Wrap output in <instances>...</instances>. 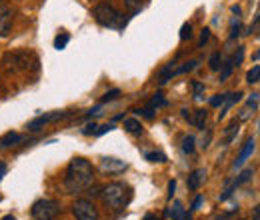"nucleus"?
<instances>
[{
    "label": "nucleus",
    "mask_w": 260,
    "mask_h": 220,
    "mask_svg": "<svg viewBox=\"0 0 260 220\" xmlns=\"http://www.w3.org/2000/svg\"><path fill=\"white\" fill-rule=\"evenodd\" d=\"M94 184V168L88 160L84 158H74L64 174V186L68 192L76 194L82 190H88Z\"/></svg>",
    "instance_id": "nucleus-1"
},
{
    "label": "nucleus",
    "mask_w": 260,
    "mask_h": 220,
    "mask_svg": "<svg viewBox=\"0 0 260 220\" xmlns=\"http://www.w3.org/2000/svg\"><path fill=\"white\" fill-rule=\"evenodd\" d=\"M100 196L104 206H108L110 210H122L132 200V188L124 182H110L108 186L100 190Z\"/></svg>",
    "instance_id": "nucleus-2"
},
{
    "label": "nucleus",
    "mask_w": 260,
    "mask_h": 220,
    "mask_svg": "<svg viewBox=\"0 0 260 220\" xmlns=\"http://www.w3.org/2000/svg\"><path fill=\"white\" fill-rule=\"evenodd\" d=\"M30 214H32V220H56L60 214V204L50 198L36 200L32 204Z\"/></svg>",
    "instance_id": "nucleus-3"
},
{
    "label": "nucleus",
    "mask_w": 260,
    "mask_h": 220,
    "mask_svg": "<svg viewBox=\"0 0 260 220\" xmlns=\"http://www.w3.org/2000/svg\"><path fill=\"white\" fill-rule=\"evenodd\" d=\"M92 16H94V20H96L98 24H102V26H110V28L120 26V20H122L120 12H118L112 4H106V2L94 6Z\"/></svg>",
    "instance_id": "nucleus-4"
},
{
    "label": "nucleus",
    "mask_w": 260,
    "mask_h": 220,
    "mask_svg": "<svg viewBox=\"0 0 260 220\" xmlns=\"http://www.w3.org/2000/svg\"><path fill=\"white\" fill-rule=\"evenodd\" d=\"M30 58H32V54L26 52V50L8 52V54L4 56L6 70H8V72H22V70H28V68H30Z\"/></svg>",
    "instance_id": "nucleus-5"
},
{
    "label": "nucleus",
    "mask_w": 260,
    "mask_h": 220,
    "mask_svg": "<svg viewBox=\"0 0 260 220\" xmlns=\"http://www.w3.org/2000/svg\"><path fill=\"white\" fill-rule=\"evenodd\" d=\"M72 212H74L76 220H98L96 206L88 198H78L72 204Z\"/></svg>",
    "instance_id": "nucleus-6"
},
{
    "label": "nucleus",
    "mask_w": 260,
    "mask_h": 220,
    "mask_svg": "<svg viewBox=\"0 0 260 220\" xmlns=\"http://www.w3.org/2000/svg\"><path fill=\"white\" fill-rule=\"evenodd\" d=\"M66 116H70V112H54V114H44V116H38V118H34L32 122H28V130H40V128H44V126L48 124V122H54V120H62Z\"/></svg>",
    "instance_id": "nucleus-7"
},
{
    "label": "nucleus",
    "mask_w": 260,
    "mask_h": 220,
    "mask_svg": "<svg viewBox=\"0 0 260 220\" xmlns=\"http://www.w3.org/2000/svg\"><path fill=\"white\" fill-rule=\"evenodd\" d=\"M100 168L102 172H108V174H118V172H124L126 170V162L124 160H118V158H102L100 162Z\"/></svg>",
    "instance_id": "nucleus-8"
},
{
    "label": "nucleus",
    "mask_w": 260,
    "mask_h": 220,
    "mask_svg": "<svg viewBox=\"0 0 260 220\" xmlns=\"http://www.w3.org/2000/svg\"><path fill=\"white\" fill-rule=\"evenodd\" d=\"M254 148H256V140H254V138H248V140L244 142V148L240 150V154H238V158H236V162H234V168L242 166V164L248 160V156H252Z\"/></svg>",
    "instance_id": "nucleus-9"
},
{
    "label": "nucleus",
    "mask_w": 260,
    "mask_h": 220,
    "mask_svg": "<svg viewBox=\"0 0 260 220\" xmlns=\"http://www.w3.org/2000/svg\"><path fill=\"white\" fill-rule=\"evenodd\" d=\"M10 28H12V10L0 8V36H8Z\"/></svg>",
    "instance_id": "nucleus-10"
},
{
    "label": "nucleus",
    "mask_w": 260,
    "mask_h": 220,
    "mask_svg": "<svg viewBox=\"0 0 260 220\" xmlns=\"http://www.w3.org/2000/svg\"><path fill=\"white\" fill-rule=\"evenodd\" d=\"M206 180V172L202 170V168H198V170H194L190 176H188V188L190 190H198L200 186H202V182Z\"/></svg>",
    "instance_id": "nucleus-11"
},
{
    "label": "nucleus",
    "mask_w": 260,
    "mask_h": 220,
    "mask_svg": "<svg viewBox=\"0 0 260 220\" xmlns=\"http://www.w3.org/2000/svg\"><path fill=\"white\" fill-rule=\"evenodd\" d=\"M164 214H166V216H172L174 220L190 218L188 214H184V206H182V202H174V204H172V210H166Z\"/></svg>",
    "instance_id": "nucleus-12"
},
{
    "label": "nucleus",
    "mask_w": 260,
    "mask_h": 220,
    "mask_svg": "<svg viewBox=\"0 0 260 220\" xmlns=\"http://www.w3.org/2000/svg\"><path fill=\"white\" fill-rule=\"evenodd\" d=\"M18 142H22V136L16 134V132H8L4 138H0V148H10V146H14Z\"/></svg>",
    "instance_id": "nucleus-13"
},
{
    "label": "nucleus",
    "mask_w": 260,
    "mask_h": 220,
    "mask_svg": "<svg viewBox=\"0 0 260 220\" xmlns=\"http://www.w3.org/2000/svg\"><path fill=\"white\" fill-rule=\"evenodd\" d=\"M250 110H252V112H256V110H258V92H254V95L248 98V106L242 110V114H240V120L248 118V116H250Z\"/></svg>",
    "instance_id": "nucleus-14"
},
{
    "label": "nucleus",
    "mask_w": 260,
    "mask_h": 220,
    "mask_svg": "<svg viewBox=\"0 0 260 220\" xmlns=\"http://www.w3.org/2000/svg\"><path fill=\"white\" fill-rule=\"evenodd\" d=\"M124 128L128 130L130 134H134V136H140L142 134V124H140V120H136V118H126L124 120Z\"/></svg>",
    "instance_id": "nucleus-15"
},
{
    "label": "nucleus",
    "mask_w": 260,
    "mask_h": 220,
    "mask_svg": "<svg viewBox=\"0 0 260 220\" xmlns=\"http://www.w3.org/2000/svg\"><path fill=\"white\" fill-rule=\"evenodd\" d=\"M240 92H236V95H228L226 96V100H224V104H222V110H220V114H218V118H224L226 116V112L230 110V106L232 104H236L238 100H240Z\"/></svg>",
    "instance_id": "nucleus-16"
},
{
    "label": "nucleus",
    "mask_w": 260,
    "mask_h": 220,
    "mask_svg": "<svg viewBox=\"0 0 260 220\" xmlns=\"http://www.w3.org/2000/svg\"><path fill=\"white\" fill-rule=\"evenodd\" d=\"M206 118H208V112H206L204 108H200V110H196L194 114H192V124H194L196 128H202V130H204Z\"/></svg>",
    "instance_id": "nucleus-17"
},
{
    "label": "nucleus",
    "mask_w": 260,
    "mask_h": 220,
    "mask_svg": "<svg viewBox=\"0 0 260 220\" xmlns=\"http://www.w3.org/2000/svg\"><path fill=\"white\" fill-rule=\"evenodd\" d=\"M182 152L184 154H194V136H184V140H182Z\"/></svg>",
    "instance_id": "nucleus-18"
},
{
    "label": "nucleus",
    "mask_w": 260,
    "mask_h": 220,
    "mask_svg": "<svg viewBox=\"0 0 260 220\" xmlns=\"http://www.w3.org/2000/svg\"><path fill=\"white\" fill-rule=\"evenodd\" d=\"M258 78H260V66L256 64V66L246 74V82H248V84H256V82H258Z\"/></svg>",
    "instance_id": "nucleus-19"
},
{
    "label": "nucleus",
    "mask_w": 260,
    "mask_h": 220,
    "mask_svg": "<svg viewBox=\"0 0 260 220\" xmlns=\"http://www.w3.org/2000/svg\"><path fill=\"white\" fill-rule=\"evenodd\" d=\"M238 128H240V126H238L236 120H234V122H230V126L226 128V142H232V138L238 134Z\"/></svg>",
    "instance_id": "nucleus-20"
},
{
    "label": "nucleus",
    "mask_w": 260,
    "mask_h": 220,
    "mask_svg": "<svg viewBox=\"0 0 260 220\" xmlns=\"http://www.w3.org/2000/svg\"><path fill=\"white\" fill-rule=\"evenodd\" d=\"M144 158H146L148 162H166V156H164L162 152H146Z\"/></svg>",
    "instance_id": "nucleus-21"
},
{
    "label": "nucleus",
    "mask_w": 260,
    "mask_h": 220,
    "mask_svg": "<svg viewBox=\"0 0 260 220\" xmlns=\"http://www.w3.org/2000/svg\"><path fill=\"white\" fill-rule=\"evenodd\" d=\"M192 38V26L186 22V24H182V28H180V40H190Z\"/></svg>",
    "instance_id": "nucleus-22"
},
{
    "label": "nucleus",
    "mask_w": 260,
    "mask_h": 220,
    "mask_svg": "<svg viewBox=\"0 0 260 220\" xmlns=\"http://www.w3.org/2000/svg\"><path fill=\"white\" fill-rule=\"evenodd\" d=\"M68 40H70V36H68V34H60V36H56V40H54V48L62 50L66 44H68Z\"/></svg>",
    "instance_id": "nucleus-23"
},
{
    "label": "nucleus",
    "mask_w": 260,
    "mask_h": 220,
    "mask_svg": "<svg viewBox=\"0 0 260 220\" xmlns=\"http://www.w3.org/2000/svg\"><path fill=\"white\" fill-rule=\"evenodd\" d=\"M158 106H166V100H164V95H162V92L154 95V98L150 100V108H158Z\"/></svg>",
    "instance_id": "nucleus-24"
},
{
    "label": "nucleus",
    "mask_w": 260,
    "mask_h": 220,
    "mask_svg": "<svg viewBox=\"0 0 260 220\" xmlns=\"http://www.w3.org/2000/svg\"><path fill=\"white\" fill-rule=\"evenodd\" d=\"M192 92H194L196 100H202V98H204V84H200V82H192Z\"/></svg>",
    "instance_id": "nucleus-25"
},
{
    "label": "nucleus",
    "mask_w": 260,
    "mask_h": 220,
    "mask_svg": "<svg viewBox=\"0 0 260 220\" xmlns=\"http://www.w3.org/2000/svg\"><path fill=\"white\" fill-rule=\"evenodd\" d=\"M232 60L230 62H226V64H222V72H220V82H224L228 76H230V72H232Z\"/></svg>",
    "instance_id": "nucleus-26"
},
{
    "label": "nucleus",
    "mask_w": 260,
    "mask_h": 220,
    "mask_svg": "<svg viewBox=\"0 0 260 220\" xmlns=\"http://www.w3.org/2000/svg\"><path fill=\"white\" fill-rule=\"evenodd\" d=\"M196 66H198V60H192V62L184 64L182 68H178V70H174V74H184V72H190V70H194Z\"/></svg>",
    "instance_id": "nucleus-27"
},
{
    "label": "nucleus",
    "mask_w": 260,
    "mask_h": 220,
    "mask_svg": "<svg viewBox=\"0 0 260 220\" xmlns=\"http://www.w3.org/2000/svg\"><path fill=\"white\" fill-rule=\"evenodd\" d=\"M140 4H142V0H124V6L132 10V12H138L140 10Z\"/></svg>",
    "instance_id": "nucleus-28"
},
{
    "label": "nucleus",
    "mask_w": 260,
    "mask_h": 220,
    "mask_svg": "<svg viewBox=\"0 0 260 220\" xmlns=\"http://www.w3.org/2000/svg\"><path fill=\"white\" fill-rule=\"evenodd\" d=\"M250 176H252V168H246V170H244V172H242V174L236 178V186H240L242 182H246Z\"/></svg>",
    "instance_id": "nucleus-29"
},
{
    "label": "nucleus",
    "mask_w": 260,
    "mask_h": 220,
    "mask_svg": "<svg viewBox=\"0 0 260 220\" xmlns=\"http://www.w3.org/2000/svg\"><path fill=\"white\" fill-rule=\"evenodd\" d=\"M220 66H222V56L216 52V54L210 58V68H212V70H218Z\"/></svg>",
    "instance_id": "nucleus-30"
},
{
    "label": "nucleus",
    "mask_w": 260,
    "mask_h": 220,
    "mask_svg": "<svg viewBox=\"0 0 260 220\" xmlns=\"http://www.w3.org/2000/svg\"><path fill=\"white\" fill-rule=\"evenodd\" d=\"M120 96V90H110V92H106L104 98H102V102H112V100H116Z\"/></svg>",
    "instance_id": "nucleus-31"
},
{
    "label": "nucleus",
    "mask_w": 260,
    "mask_h": 220,
    "mask_svg": "<svg viewBox=\"0 0 260 220\" xmlns=\"http://www.w3.org/2000/svg\"><path fill=\"white\" fill-rule=\"evenodd\" d=\"M238 30H240V20H238V16L232 20V32H230V38H236L238 36Z\"/></svg>",
    "instance_id": "nucleus-32"
},
{
    "label": "nucleus",
    "mask_w": 260,
    "mask_h": 220,
    "mask_svg": "<svg viewBox=\"0 0 260 220\" xmlns=\"http://www.w3.org/2000/svg\"><path fill=\"white\" fill-rule=\"evenodd\" d=\"M144 118H148V120H152L154 118V108H150V106H146V108H142V110H138Z\"/></svg>",
    "instance_id": "nucleus-33"
},
{
    "label": "nucleus",
    "mask_w": 260,
    "mask_h": 220,
    "mask_svg": "<svg viewBox=\"0 0 260 220\" xmlns=\"http://www.w3.org/2000/svg\"><path fill=\"white\" fill-rule=\"evenodd\" d=\"M226 96H228V95H218V96H214V98L210 100V106H220V104H224Z\"/></svg>",
    "instance_id": "nucleus-34"
},
{
    "label": "nucleus",
    "mask_w": 260,
    "mask_h": 220,
    "mask_svg": "<svg viewBox=\"0 0 260 220\" xmlns=\"http://www.w3.org/2000/svg\"><path fill=\"white\" fill-rule=\"evenodd\" d=\"M208 38H210V30H208V28H204L202 34H200V42H198V46H204V44L208 42Z\"/></svg>",
    "instance_id": "nucleus-35"
},
{
    "label": "nucleus",
    "mask_w": 260,
    "mask_h": 220,
    "mask_svg": "<svg viewBox=\"0 0 260 220\" xmlns=\"http://www.w3.org/2000/svg\"><path fill=\"white\" fill-rule=\"evenodd\" d=\"M242 54H244V50H242V48H238V52H236V56L232 58V64H240V60H242Z\"/></svg>",
    "instance_id": "nucleus-36"
},
{
    "label": "nucleus",
    "mask_w": 260,
    "mask_h": 220,
    "mask_svg": "<svg viewBox=\"0 0 260 220\" xmlns=\"http://www.w3.org/2000/svg\"><path fill=\"white\" fill-rule=\"evenodd\" d=\"M96 128H98V126L94 124V122H92V124H88V126H86V128H84L82 132H84V134H94V132H96Z\"/></svg>",
    "instance_id": "nucleus-37"
},
{
    "label": "nucleus",
    "mask_w": 260,
    "mask_h": 220,
    "mask_svg": "<svg viewBox=\"0 0 260 220\" xmlns=\"http://www.w3.org/2000/svg\"><path fill=\"white\" fill-rule=\"evenodd\" d=\"M174 188H176V180H170V182H168V198H172Z\"/></svg>",
    "instance_id": "nucleus-38"
},
{
    "label": "nucleus",
    "mask_w": 260,
    "mask_h": 220,
    "mask_svg": "<svg viewBox=\"0 0 260 220\" xmlns=\"http://www.w3.org/2000/svg\"><path fill=\"white\" fill-rule=\"evenodd\" d=\"M112 130V124H104V126H100V130H96L94 134H104V132H110Z\"/></svg>",
    "instance_id": "nucleus-39"
},
{
    "label": "nucleus",
    "mask_w": 260,
    "mask_h": 220,
    "mask_svg": "<svg viewBox=\"0 0 260 220\" xmlns=\"http://www.w3.org/2000/svg\"><path fill=\"white\" fill-rule=\"evenodd\" d=\"M180 112H182V118H186L188 122H192V114H190V110H186V108H182Z\"/></svg>",
    "instance_id": "nucleus-40"
},
{
    "label": "nucleus",
    "mask_w": 260,
    "mask_h": 220,
    "mask_svg": "<svg viewBox=\"0 0 260 220\" xmlns=\"http://www.w3.org/2000/svg\"><path fill=\"white\" fill-rule=\"evenodd\" d=\"M202 200H204L202 196H196V198H194V202H192V210H196V208H200V204H202Z\"/></svg>",
    "instance_id": "nucleus-41"
},
{
    "label": "nucleus",
    "mask_w": 260,
    "mask_h": 220,
    "mask_svg": "<svg viewBox=\"0 0 260 220\" xmlns=\"http://www.w3.org/2000/svg\"><path fill=\"white\" fill-rule=\"evenodd\" d=\"M6 176V164L4 162H0V182H2V178Z\"/></svg>",
    "instance_id": "nucleus-42"
},
{
    "label": "nucleus",
    "mask_w": 260,
    "mask_h": 220,
    "mask_svg": "<svg viewBox=\"0 0 260 220\" xmlns=\"http://www.w3.org/2000/svg\"><path fill=\"white\" fill-rule=\"evenodd\" d=\"M252 220H260V206H254V210H252Z\"/></svg>",
    "instance_id": "nucleus-43"
},
{
    "label": "nucleus",
    "mask_w": 260,
    "mask_h": 220,
    "mask_svg": "<svg viewBox=\"0 0 260 220\" xmlns=\"http://www.w3.org/2000/svg\"><path fill=\"white\" fill-rule=\"evenodd\" d=\"M142 220H158V216H156V214H146Z\"/></svg>",
    "instance_id": "nucleus-44"
},
{
    "label": "nucleus",
    "mask_w": 260,
    "mask_h": 220,
    "mask_svg": "<svg viewBox=\"0 0 260 220\" xmlns=\"http://www.w3.org/2000/svg\"><path fill=\"white\" fill-rule=\"evenodd\" d=\"M2 220H16V218H14L12 214H6V216H4V218H2Z\"/></svg>",
    "instance_id": "nucleus-45"
},
{
    "label": "nucleus",
    "mask_w": 260,
    "mask_h": 220,
    "mask_svg": "<svg viewBox=\"0 0 260 220\" xmlns=\"http://www.w3.org/2000/svg\"><path fill=\"white\" fill-rule=\"evenodd\" d=\"M228 216H230V214H222V216H218V218H216V220H226Z\"/></svg>",
    "instance_id": "nucleus-46"
},
{
    "label": "nucleus",
    "mask_w": 260,
    "mask_h": 220,
    "mask_svg": "<svg viewBox=\"0 0 260 220\" xmlns=\"http://www.w3.org/2000/svg\"><path fill=\"white\" fill-rule=\"evenodd\" d=\"M0 2H2V0H0Z\"/></svg>",
    "instance_id": "nucleus-47"
}]
</instances>
